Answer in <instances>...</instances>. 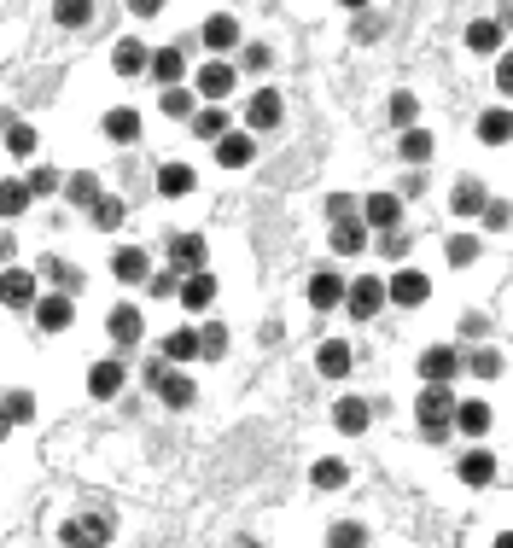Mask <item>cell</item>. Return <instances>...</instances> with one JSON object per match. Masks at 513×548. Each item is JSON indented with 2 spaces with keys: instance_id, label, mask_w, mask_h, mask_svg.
<instances>
[{
  "instance_id": "39",
  "label": "cell",
  "mask_w": 513,
  "mask_h": 548,
  "mask_svg": "<svg viewBox=\"0 0 513 548\" xmlns=\"http://www.w3.org/2000/svg\"><path fill=\"white\" fill-rule=\"evenodd\" d=\"M0 123H6V152H12V158H35L41 140H35L30 123H18V117H0Z\"/></svg>"
},
{
  "instance_id": "10",
  "label": "cell",
  "mask_w": 513,
  "mask_h": 548,
  "mask_svg": "<svg viewBox=\"0 0 513 548\" xmlns=\"http://www.w3.org/2000/svg\"><path fill=\"white\" fill-rule=\"evenodd\" d=\"M205 263H210L205 234H175L170 240V269L175 274H205Z\"/></svg>"
},
{
  "instance_id": "57",
  "label": "cell",
  "mask_w": 513,
  "mask_h": 548,
  "mask_svg": "<svg viewBox=\"0 0 513 548\" xmlns=\"http://www.w3.org/2000/svg\"><path fill=\"white\" fill-rule=\"evenodd\" d=\"M170 374V362H164V356H152V362H146V385H152V391H158V379Z\"/></svg>"
},
{
  "instance_id": "26",
  "label": "cell",
  "mask_w": 513,
  "mask_h": 548,
  "mask_svg": "<svg viewBox=\"0 0 513 548\" xmlns=\"http://www.w3.org/2000/svg\"><path fill=\"white\" fill-rule=\"evenodd\" d=\"M339 304H344V274L321 269L309 280V309H339Z\"/></svg>"
},
{
  "instance_id": "2",
  "label": "cell",
  "mask_w": 513,
  "mask_h": 548,
  "mask_svg": "<svg viewBox=\"0 0 513 548\" xmlns=\"http://www.w3.org/2000/svg\"><path fill=\"white\" fill-rule=\"evenodd\" d=\"M111 531H117V519L100 514V508H88V514H70L65 525H59V548H105Z\"/></svg>"
},
{
  "instance_id": "12",
  "label": "cell",
  "mask_w": 513,
  "mask_h": 548,
  "mask_svg": "<svg viewBox=\"0 0 513 548\" xmlns=\"http://www.w3.org/2000/svg\"><path fill=\"white\" fill-rule=\"evenodd\" d=\"M105 333H111V344H123V350H135L140 339H146V315H140L135 304H117L111 315H105Z\"/></svg>"
},
{
  "instance_id": "18",
  "label": "cell",
  "mask_w": 513,
  "mask_h": 548,
  "mask_svg": "<svg viewBox=\"0 0 513 548\" xmlns=\"http://www.w3.org/2000/svg\"><path fill=\"white\" fill-rule=\"evenodd\" d=\"M187 129H193V140H222L228 129H234V117L222 111V105H193V117H187Z\"/></svg>"
},
{
  "instance_id": "41",
  "label": "cell",
  "mask_w": 513,
  "mask_h": 548,
  "mask_svg": "<svg viewBox=\"0 0 513 548\" xmlns=\"http://www.w3.org/2000/svg\"><path fill=\"white\" fill-rule=\"evenodd\" d=\"M35 280H53V286H59V292H76V286H82V274L76 269H65V257H41V274H35Z\"/></svg>"
},
{
  "instance_id": "22",
  "label": "cell",
  "mask_w": 513,
  "mask_h": 548,
  "mask_svg": "<svg viewBox=\"0 0 513 548\" xmlns=\"http://www.w3.org/2000/svg\"><path fill=\"white\" fill-rule=\"evenodd\" d=\"M111 274H117L123 286H146V274H152V257H146L140 245H123V251L111 257Z\"/></svg>"
},
{
  "instance_id": "32",
  "label": "cell",
  "mask_w": 513,
  "mask_h": 548,
  "mask_svg": "<svg viewBox=\"0 0 513 548\" xmlns=\"http://www.w3.org/2000/svg\"><path fill=\"white\" fill-rule=\"evenodd\" d=\"M444 257H449V269H473V263L484 257V240L479 234H449Z\"/></svg>"
},
{
  "instance_id": "47",
  "label": "cell",
  "mask_w": 513,
  "mask_h": 548,
  "mask_svg": "<svg viewBox=\"0 0 513 548\" xmlns=\"http://www.w3.org/2000/svg\"><path fill=\"white\" fill-rule=\"evenodd\" d=\"M24 187H30V199H47V193H59L65 181H59V170H47V164H35V170H30V181H24Z\"/></svg>"
},
{
  "instance_id": "46",
  "label": "cell",
  "mask_w": 513,
  "mask_h": 548,
  "mask_svg": "<svg viewBox=\"0 0 513 548\" xmlns=\"http://www.w3.org/2000/svg\"><path fill=\"white\" fill-rule=\"evenodd\" d=\"M385 117H391L397 129H414V117H420V100H414V94H391V105H385Z\"/></svg>"
},
{
  "instance_id": "25",
  "label": "cell",
  "mask_w": 513,
  "mask_h": 548,
  "mask_svg": "<svg viewBox=\"0 0 513 548\" xmlns=\"http://www.w3.org/2000/svg\"><path fill=\"white\" fill-rule=\"evenodd\" d=\"M88 222H94L100 234H111V228H123V222H129V199H117V193H100V199L88 205Z\"/></svg>"
},
{
  "instance_id": "42",
  "label": "cell",
  "mask_w": 513,
  "mask_h": 548,
  "mask_svg": "<svg viewBox=\"0 0 513 548\" xmlns=\"http://www.w3.org/2000/svg\"><path fill=\"white\" fill-rule=\"evenodd\" d=\"M327 548H368V525H356V519L327 525Z\"/></svg>"
},
{
  "instance_id": "20",
  "label": "cell",
  "mask_w": 513,
  "mask_h": 548,
  "mask_svg": "<svg viewBox=\"0 0 513 548\" xmlns=\"http://www.w3.org/2000/svg\"><path fill=\"white\" fill-rule=\"evenodd\" d=\"M175 298H181V309H210L216 304V274H181V286H175Z\"/></svg>"
},
{
  "instance_id": "13",
  "label": "cell",
  "mask_w": 513,
  "mask_h": 548,
  "mask_svg": "<svg viewBox=\"0 0 513 548\" xmlns=\"http://www.w3.org/2000/svg\"><path fill=\"white\" fill-rule=\"evenodd\" d=\"M30 315H35L41 333H65L70 321H76V304H70L65 292H47V298H35L30 304Z\"/></svg>"
},
{
  "instance_id": "33",
  "label": "cell",
  "mask_w": 513,
  "mask_h": 548,
  "mask_svg": "<svg viewBox=\"0 0 513 548\" xmlns=\"http://www.w3.org/2000/svg\"><path fill=\"white\" fill-rule=\"evenodd\" d=\"M158 356H164V362H193V356H199V333H193V327H175V333H164Z\"/></svg>"
},
{
  "instance_id": "28",
  "label": "cell",
  "mask_w": 513,
  "mask_h": 548,
  "mask_svg": "<svg viewBox=\"0 0 513 548\" xmlns=\"http://www.w3.org/2000/svg\"><path fill=\"white\" fill-rule=\"evenodd\" d=\"M146 53H152V47H146V41H135V35H129V41H117V53H111L117 76H129V82H135V76H146Z\"/></svg>"
},
{
  "instance_id": "62",
  "label": "cell",
  "mask_w": 513,
  "mask_h": 548,
  "mask_svg": "<svg viewBox=\"0 0 513 548\" xmlns=\"http://www.w3.org/2000/svg\"><path fill=\"white\" fill-rule=\"evenodd\" d=\"M240 548H263V543H257V537H245V543H240Z\"/></svg>"
},
{
  "instance_id": "52",
  "label": "cell",
  "mask_w": 513,
  "mask_h": 548,
  "mask_svg": "<svg viewBox=\"0 0 513 548\" xmlns=\"http://www.w3.org/2000/svg\"><path fill=\"white\" fill-rule=\"evenodd\" d=\"M479 216H484V228H490V234H508V199H490Z\"/></svg>"
},
{
  "instance_id": "43",
  "label": "cell",
  "mask_w": 513,
  "mask_h": 548,
  "mask_svg": "<svg viewBox=\"0 0 513 548\" xmlns=\"http://www.w3.org/2000/svg\"><path fill=\"white\" fill-rule=\"evenodd\" d=\"M461 368H473L479 379H502V350H461Z\"/></svg>"
},
{
  "instance_id": "14",
  "label": "cell",
  "mask_w": 513,
  "mask_h": 548,
  "mask_svg": "<svg viewBox=\"0 0 513 548\" xmlns=\"http://www.w3.org/2000/svg\"><path fill=\"white\" fill-rule=\"evenodd\" d=\"M333 426H339L344 438H362V432L374 426V403H368V397H339V403H333Z\"/></svg>"
},
{
  "instance_id": "36",
  "label": "cell",
  "mask_w": 513,
  "mask_h": 548,
  "mask_svg": "<svg viewBox=\"0 0 513 548\" xmlns=\"http://www.w3.org/2000/svg\"><path fill=\"white\" fill-rule=\"evenodd\" d=\"M467 47H473V53H502V18H479V24H467Z\"/></svg>"
},
{
  "instance_id": "40",
  "label": "cell",
  "mask_w": 513,
  "mask_h": 548,
  "mask_svg": "<svg viewBox=\"0 0 513 548\" xmlns=\"http://www.w3.org/2000/svg\"><path fill=\"white\" fill-rule=\"evenodd\" d=\"M0 414H6L12 426H30V420H35V391H24V385H18V391H6V397H0Z\"/></svg>"
},
{
  "instance_id": "17",
  "label": "cell",
  "mask_w": 513,
  "mask_h": 548,
  "mask_svg": "<svg viewBox=\"0 0 513 548\" xmlns=\"http://www.w3.org/2000/svg\"><path fill=\"white\" fill-rule=\"evenodd\" d=\"M251 158H257V140L245 135V129H228V135L216 140V164L222 170H245Z\"/></svg>"
},
{
  "instance_id": "61",
  "label": "cell",
  "mask_w": 513,
  "mask_h": 548,
  "mask_svg": "<svg viewBox=\"0 0 513 548\" xmlns=\"http://www.w3.org/2000/svg\"><path fill=\"white\" fill-rule=\"evenodd\" d=\"M6 438H12V420H6V414H0V444H6Z\"/></svg>"
},
{
  "instance_id": "6",
  "label": "cell",
  "mask_w": 513,
  "mask_h": 548,
  "mask_svg": "<svg viewBox=\"0 0 513 548\" xmlns=\"http://www.w3.org/2000/svg\"><path fill=\"white\" fill-rule=\"evenodd\" d=\"M432 298V280L420 269H397L391 280H385V304H397V309H420Z\"/></svg>"
},
{
  "instance_id": "56",
  "label": "cell",
  "mask_w": 513,
  "mask_h": 548,
  "mask_svg": "<svg viewBox=\"0 0 513 548\" xmlns=\"http://www.w3.org/2000/svg\"><path fill=\"white\" fill-rule=\"evenodd\" d=\"M12 257H18V234H12V228H0V263L12 269Z\"/></svg>"
},
{
  "instance_id": "5",
  "label": "cell",
  "mask_w": 513,
  "mask_h": 548,
  "mask_svg": "<svg viewBox=\"0 0 513 548\" xmlns=\"http://www.w3.org/2000/svg\"><path fill=\"white\" fill-rule=\"evenodd\" d=\"M356 222H362V228H379V234H391V228L403 222V199H397V193H368V199H356Z\"/></svg>"
},
{
  "instance_id": "30",
  "label": "cell",
  "mask_w": 513,
  "mask_h": 548,
  "mask_svg": "<svg viewBox=\"0 0 513 548\" xmlns=\"http://www.w3.org/2000/svg\"><path fill=\"white\" fill-rule=\"evenodd\" d=\"M30 205H35L30 187H24L18 175H6V181H0V222H18V216H24Z\"/></svg>"
},
{
  "instance_id": "60",
  "label": "cell",
  "mask_w": 513,
  "mask_h": 548,
  "mask_svg": "<svg viewBox=\"0 0 513 548\" xmlns=\"http://www.w3.org/2000/svg\"><path fill=\"white\" fill-rule=\"evenodd\" d=\"M420 187H426V175L409 170V175H403V193H397V199H409V193H420Z\"/></svg>"
},
{
  "instance_id": "9",
  "label": "cell",
  "mask_w": 513,
  "mask_h": 548,
  "mask_svg": "<svg viewBox=\"0 0 513 548\" xmlns=\"http://www.w3.org/2000/svg\"><path fill=\"white\" fill-rule=\"evenodd\" d=\"M123 385H129V368H123L117 356H100V362L88 368V397H94V403H111Z\"/></svg>"
},
{
  "instance_id": "29",
  "label": "cell",
  "mask_w": 513,
  "mask_h": 548,
  "mask_svg": "<svg viewBox=\"0 0 513 548\" xmlns=\"http://www.w3.org/2000/svg\"><path fill=\"white\" fill-rule=\"evenodd\" d=\"M193 187H199V175L187 170V164H164L158 170V199H187Z\"/></svg>"
},
{
  "instance_id": "38",
  "label": "cell",
  "mask_w": 513,
  "mask_h": 548,
  "mask_svg": "<svg viewBox=\"0 0 513 548\" xmlns=\"http://www.w3.org/2000/svg\"><path fill=\"white\" fill-rule=\"evenodd\" d=\"M508 123H513L508 105H490V111L479 117V140L484 146H508Z\"/></svg>"
},
{
  "instance_id": "58",
  "label": "cell",
  "mask_w": 513,
  "mask_h": 548,
  "mask_svg": "<svg viewBox=\"0 0 513 548\" xmlns=\"http://www.w3.org/2000/svg\"><path fill=\"white\" fill-rule=\"evenodd\" d=\"M461 339H484V315H461Z\"/></svg>"
},
{
  "instance_id": "53",
  "label": "cell",
  "mask_w": 513,
  "mask_h": 548,
  "mask_svg": "<svg viewBox=\"0 0 513 548\" xmlns=\"http://www.w3.org/2000/svg\"><path fill=\"white\" fill-rule=\"evenodd\" d=\"M379 30H385V18H379V12H356V41H379Z\"/></svg>"
},
{
  "instance_id": "37",
  "label": "cell",
  "mask_w": 513,
  "mask_h": 548,
  "mask_svg": "<svg viewBox=\"0 0 513 548\" xmlns=\"http://www.w3.org/2000/svg\"><path fill=\"white\" fill-rule=\"evenodd\" d=\"M309 484H315V490H344V484H350V467H344L339 455H327V461L309 467Z\"/></svg>"
},
{
  "instance_id": "27",
  "label": "cell",
  "mask_w": 513,
  "mask_h": 548,
  "mask_svg": "<svg viewBox=\"0 0 513 548\" xmlns=\"http://www.w3.org/2000/svg\"><path fill=\"white\" fill-rule=\"evenodd\" d=\"M461 484H473V490L496 484V455H490V449H467V455H461Z\"/></svg>"
},
{
  "instance_id": "34",
  "label": "cell",
  "mask_w": 513,
  "mask_h": 548,
  "mask_svg": "<svg viewBox=\"0 0 513 548\" xmlns=\"http://www.w3.org/2000/svg\"><path fill=\"white\" fill-rule=\"evenodd\" d=\"M94 18H100V6H88V0H59L53 6V24L59 30H88Z\"/></svg>"
},
{
  "instance_id": "55",
  "label": "cell",
  "mask_w": 513,
  "mask_h": 548,
  "mask_svg": "<svg viewBox=\"0 0 513 548\" xmlns=\"http://www.w3.org/2000/svg\"><path fill=\"white\" fill-rule=\"evenodd\" d=\"M379 257H409V234H403V228L379 234Z\"/></svg>"
},
{
  "instance_id": "16",
  "label": "cell",
  "mask_w": 513,
  "mask_h": 548,
  "mask_svg": "<svg viewBox=\"0 0 513 548\" xmlns=\"http://www.w3.org/2000/svg\"><path fill=\"white\" fill-rule=\"evenodd\" d=\"M350 368H356V350L344 339H327L321 350H315V374L321 379H350Z\"/></svg>"
},
{
  "instance_id": "35",
  "label": "cell",
  "mask_w": 513,
  "mask_h": 548,
  "mask_svg": "<svg viewBox=\"0 0 513 548\" xmlns=\"http://www.w3.org/2000/svg\"><path fill=\"white\" fill-rule=\"evenodd\" d=\"M100 193H105V187H100V175H94V170H76V175L65 181V199H70L76 210H88Z\"/></svg>"
},
{
  "instance_id": "50",
  "label": "cell",
  "mask_w": 513,
  "mask_h": 548,
  "mask_svg": "<svg viewBox=\"0 0 513 548\" xmlns=\"http://www.w3.org/2000/svg\"><path fill=\"white\" fill-rule=\"evenodd\" d=\"M164 117H193V94H187V88H164Z\"/></svg>"
},
{
  "instance_id": "23",
  "label": "cell",
  "mask_w": 513,
  "mask_h": 548,
  "mask_svg": "<svg viewBox=\"0 0 513 548\" xmlns=\"http://www.w3.org/2000/svg\"><path fill=\"white\" fill-rule=\"evenodd\" d=\"M199 35H205L210 53H228V47H240V24H234L228 12H210L205 24H199Z\"/></svg>"
},
{
  "instance_id": "54",
  "label": "cell",
  "mask_w": 513,
  "mask_h": 548,
  "mask_svg": "<svg viewBox=\"0 0 513 548\" xmlns=\"http://www.w3.org/2000/svg\"><path fill=\"white\" fill-rule=\"evenodd\" d=\"M327 216H333V228H339V222H356V199H350V193H333V199H327Z\"/></svg>"
},
{
  "instance_id": "24",
  "label": "cell",
  "mask_w": 513,
  "mask_h": 548,
  "mask_svg": "<svg viewBox=\"0 0 513 548\" xmlns=\"http://www.w3.org/2000/svg\"><path fill=\"white\" fill-rule=\"evenodd\" d=\"M490 420H496V414H490V403H484V397H473V403H455V432H461V438H484V432H490Z\"/></svg>"
},
{
  "instance_id": "19",
  "label": "cell",
  "mask_w": 513,
  "mask_h": 548,
  "mask_svg": "<svg viewBox=\"0 0 513 548\" xmlns=\"http://www.w3.org/2000/svg\"><path fill=\"white\" fill-rule=\"evenodd\" d=\"M158 403H164V409H175V414L193 409V403H199V385H193L187 374H175V368H170V374L158 379Z\"/></svg>"
},
{
  "instance_id": "45",
  "label": "cell",
  "mask_w": 513,
  "mask_h": 548,
  "mask_svg": "<svg viewBox=\"0 0 513 548\" xmlns=\"http://www.w3.org/2000/svg\"><path fill=\"white\" fill-rule=\"evenodd\" d=\"M397 152H403V164H426L432 158V135L426 129H403V146Z\"/></svg>"
},
{
  "instance_id": "48",
  "label": "cell",
  "mask_w": 513,
  "mask_h": 548,
  "mask_svg": "<svg viewBox=\"0 0 513 548\" xmlns=\"http://www.w3.org/2000/svg\"><path fill=\"white\" fill-rule=\"evenodd\" d=\"M193 333H199V356H222V350H228V327H222V321L193 327Z\"/></svg>"
},
{
  "instance_id": "7",
  "label": "cell",
  "mask_w": 513,
  "mask_h": 548,
  "mask_svg": "<svg viewBox=\"0 0 513 548\" xmlns=\"http://www.w3.org/2000/svg\"><path fill=\"white\" fill-rule=\"evenodd\" d=\"M234 82H240V70L228 65V59H205V65L193 70V88H199L205 105H216L222 94H234Z\"/></svg>"
},
{
  "instance_id": "44",
  "label": "cell",
  "mask_w": 513,
  "mask_h": 548,
  "mask_svg": "<svg viewBox=\"0 0 513 548\" xmlns=\"http://www.w3.org/2000/svg\"><path fill=\"white\" fill-rule=\"evenodd\" d=\"M362 245H368V228H362V222H339V228H333V251H339V257H356Z\"/></svg>"
},
{
  "instance_id": "8",
  "label": "cell",
  "mask_w": 513,
  "mask_h": 548,
  "mask_svg": "<svg viewBox=\"0 0 513 548\" xmlns=\"http://www.w3.org/2000/svg\"><path fill=\"white\" fill-rule=\"evenodd\" d=\"M455 374H461V350L455 344H426L420 350V379L426 385H449Z\"/></svg>"
},
{
  "instance_id": "31",
  "label": "cell",
  "mask_w": 513,
  "mask_h": 548,
  "mask_svg": "<svg viewBox=\"0 0 513 548\" xmlns=\"http://www.w3.org/2000/svg\"><path fill=\"white\" fill-rule=\"evenodd\" d=\"M484 205H490V199H484V181H473V175L455 181V193H449V210H455V216H479Z\"/></svg>"
},
{
  "instance_id": "51",
  "label": "cell",
  "mask_w": 513,
  "mask_h": 548,
  "mask_svg": "<svg viewBox=\"0 0 513 548\" xmlns=\"http://www.w3.org/2000/svg\"><path fill=\"white\" fill-rule=\"evenodd\" d=\"M240 65H245V70H269L274 53L263 47V41H245V47H240Z\"/></svg>"
},
{
  "instance_id": "59",
  "label": "cell",
  "mask_w": 513,
  "mask_h": 548,
  "mask_svg": "<svg viewBox=\"0 0 513 548\" xmlns=\"http://www.w3.org/2000/svg\"><path fill=\"white\" fill-rule=\"evenodd\" d=\"M129 12H135V18H158V12H164V0H135Z\"/></svg>"
},
{
  "instance_id": "11",
  "label": "cell",
  "mask_w": 513,
  "mask_h": 548,
  "mask_svg": "<svg viewBox=\"0 0 513 548\" xmlns=\"http://www.w3.org/2000/svg\"><path fill=\"white\" fill-rule=\"evenodd\" d=\"M146 76H152L158 88H181V76H187V53H181V47H152V53H146Z\"/></svg>"
},
{
  "instance_id": "1",
  "label": "cell",
  "mask_w": 513,
  "mask_h": 548,
  "mask_svg": "<svg viewBox=\"0 0 513 548\" xmlns=\"http://www.w3.org/2000/svg\"><path fill=\"white\" fill-rule=\"evenodd\" d=\"M455 403H461V397H455L449 385H426V391L414 397V420H420V432H426L432 444H444L449 432H455Z\"/></svg>"
},
{
  "instance_id": "21",
  "label": "cell",
  "mask_w": 513,
  "mask_h": 548,
  "mask_svg": "<svg viewBox=\"0 0 513 548\" xmlns=\"http://www.w3.org/2000/svg\"><path fill=\"white\" fill-rule=\"evenodd\" d=\"M100 129H105V140H117V146H135L140 140V111L135 105H117V111L100 117Z\"/></svg>"
},
{
  "instance_id": "3",
  "label": "cell",
  "mask_w": 513,
  "mask_h": 548,
  "mask_svg": "<svg viewBox=\"0 0 513 548\" xmlns=\"http://www.w3.org/2000/svg\"><path fill=\"white\" fill-rule=\"evenodd\" d=\"M344 309H350L356 321H374L379 309H385V280H379V274H356V280L344 286Z\"/></svg>"
},
{
  "instance_id": "15",
  "label": "cell",
  "mask_w": 513,
  "mask_h": 548,
  "mask_svg": "<svg viewBox=\"0 0 513 548\" xmlns=\"http://www.w3.org/2000/svg\"><path fill=\"white\" fill-rule=\"evenodd\" d=\"M35 298H41V292H35V274L30 269H18V263H12V269H0V304H6V309H30Z\"/></svg>"
},
{
  "instance_id": "4",
  "label": "cell",
  "mask_w": 513,
  "mask_h": 548,
  "mask_svg": "<svg viewBox=\"0 0 513 548\" xmlns=\"http://www.w3.org/2000/svg\"><path fill=\"white\" fill-rule=\"evenodd\" d=\"M280 117H286V100L274 94V88H257L251 94V105H245V135H269V129H280Z\"/></svg>"
},
{
  "instance_id": "49",
  "label": "cell",
  "mask_w": 513,
  "mask_h": 548,
  "mask_svg": "<svg viewBox=\"0 0 513 548\" xmlns=\"http://www.w3.org/2000/svg\"><path fill=\"white\" fill-rule=\"evenodd\" d=\"M175 286H181V274L175 269H152L146 274V292H152V298H175Z\"/></svg>"
}]
</instances>
